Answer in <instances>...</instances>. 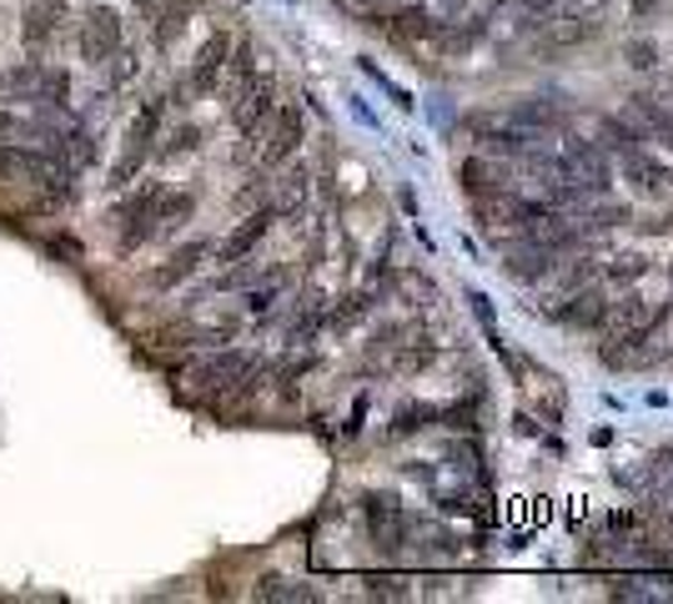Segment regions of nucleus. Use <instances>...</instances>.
I'll list each match as a JSON object with an SVG mask.
<instances>
[{"label": "nucleus", "instance_id": "1", "mask_svg": "<svg viewBox=\"0 0 673 604\" xmlns=\"http://www.w3.org/2000/svg\"><path fill=\"white\" fill-rule=\"evenodd\" d=\"M257 373V358L241 348H221L211 352V358H201L191 368V383L201 388V393H231L237 383H247V378Z\"/></svg>", "mask_w": 673, "mask_h": 604}, {"label": "nucleus", "instance_id": "2", "mask_svg": "<svg viewBox=\"0 0 673 604\" xmlns=\"http://www.w3.org/2000/svg\"><path fill=\"white\" fill-rule=\"evenodd\" d=\"M277 111V81L272 76H247L237 91V101H231V121H237V132L247 136V142H257V132L272 121Z\"/></svg>", "mask_w": 673, "mask_h": 604}, {"label": "nucleus", "instance_id": "3", "mask_svg": "<svg viewBox=\"0 0 673 604\" xmlns=\"http://www.w3.org/2000/svg\"><path fill=\"white\" fill-rule=\"evenodd\" d=\"M121 11H111V6H91L86 16H81L76 25V51L81 61H91V66H106V55L121 45Z\"/></svg>", "mask_w": 673, "mask_h": 604}, {"label": "nucleus", "instance_id": "4", "mask_svg": "<svg viewBox=\"0 0 673 604\" xmlns=\"http://www.w3.org/2000/svg\"><path fill=\"white\" fill-rule=\"evenodd\" d=\"M367 504V529H372V544H377L382 554H397L402 544H407V514H402L397 494H367L362 499Z\"/></svg>", "mask_w": 673, "mask_h": 604}, {"label": "nucleus", "instance_id": "5", "mask_svg": "<svg viewBox=\"0 0 673 604\" xmlns=\"http://www.w3.org/2000/svg\"><path fill=\"white\" fill-rule=\"evenodd\" d=\"M65 21H71V6H65V0H31V6H25V21H21L25 51H45V45L61 35Z\"/></svg>", "mask_w": 673, "mask_h": 604}, {"label": "nucleus", "instance_id": "6", "mask_svg": "<svg viewBox=\"0 0 673 604\" xmlns=\"http://www.w3.org/2000/svg\"><path fill=\"white\" fill-rule=\"evenodd\" d=\"M568 166H573V176L593 192V197H603V192L613 187V166H609V156H603V146H598V142L573 136V142H568Z\"/></svg>", "mask_w": 673, "mask_h": 604}, {"label": "nucleus", "instance_id": "7", "mask_svg": "<svg viewBox=\"0 0 673 604\" xmlns=\"http://www.w3.org/2000/svg\"><path fill=\"white\" fill-rule=\"evenodd\" d=\"M272 222H277V207H257L247 222H241L237 232H231L227 242H221V247H217V257H221V263H231V267H237V263H247V257L257 253V242L267 237V232H272Z\"/></svg>", "mask_w": 673, "mask_h": 604}, {"label": "nucleus", "instance_id": "8", "mask_svg": "<svg viewBox=\"0 0 673 604\" xmlns=\"http://www.w3.org/2000/svg\"><path fill=\"white\" fill-rule=\"evenodd\" d=\"M297 146H302V106L272 111V136H267V146H261V166H282Z\"/></svg>", "mask_w": 673, "mask_h": 604}, {"label": "nucleus", "instance_id": "9", "mask_svg": "<svg viewBox=\"0 0 673 604\" xmlns=\"http://www.w3.org/2000/svg\"><path fill=\"white\" fill-rule=\"evenodd\" d=\"M207 257H211V242H207V237H191V242H186V247H176V253L166 257V263L156 267V273L146 277V283H152V287H162V293H166V287L186 283V277H191L196 267L207 263Z\"/></svg>", "mask_w": 673, "mask_h": 604}, {"label": "nucleus", "instance_id": "10", "mask_svg": "<svg viewBox=\"0 0 673 604\" xmlns=\"http://www.w3.org/2000/svg\"><path fill=\"white\" fill-rule=\"evenodd\" d=\"M227 55H231V35L227 31L207 35V41H201V51H196V61H191V91H201V96H207V91L221 81V71H227Z\"/></svg>", "mask_w": 673, "mask_h": 604}, {"label": "nucleus", "instance_id": "11", "mask_svg": "<svg viewBox=\"0 0 673 604\" xmlns=\"http://www.w3.org/2000/svg\"><path fill=\"white\" fill-rule=\"evenodd\" d=\"M162 121H166V96H146L142 106H136V116H131L126 126V152H142L152 156L156 152V132H162Z\"/></svg>", "mask_w": 673, "mask_h": 604}, {"label": "nucleus", "instance_id": "12", "mask_svg": "<svg viewBox=\"0 0 673 604\" xmlns=\"http://www.w3.org/2000/svg\"><path fill=\"white\" fill-rule=\"evenodd\" d=\"M191 16H196V0H156V6H152V41L166 51V45L186 31Z\"/></svg>", "mask_w": 673, "mask_h": 604}, {"label": "nucleus", "instance_id": "13", "mask_svg": "<svg viewBox=\"0 0 673 604\" xmlns=\"http://www.w3.org/2000/svg\"><path fill=\"white\" fill-rule=\"evenodd\" d=\"M623 172H629V182H633L639 192H649V197H659V192L673 187V172H669V166L653 162V156H643V152L623 156Z\"/></svg>", "mask_w": 673, "mask_h": 604}, {"label": "nucleus", "instance_id": "14", "mask_svg": "<svg viewBox=\"0 0 673 604\" xmlns=\"http://www.w3.org/2000/svg\"><path fill=\"white\" fill-rule=\"evenodd\" d=\"M457 176H463V187L473 192V197H498V192H508V187H503V182H508L503 166H493L488 156H467Z\"/></svg>", "mask_w": 673, "mask_h": 604}, {"label": "nucleus", "instance_id": "15", "mask_svg": "<svg viewBox=\"0 0 673 604\" xmlns=\"http://www.w3.org/2000/svg\"><path fill=\"white\" fill-rule=\"evenodd\" d=\"M508 273L522 277V283H532V277H548V273H553V247H543V242L532 237L528 247L508 253Z\"/></svg>", "mask_w": 673, "mask_h": 604}, {"label": "nucleus", "instance_id": "16", "mask_svg": "<svg viewBox=\"0 0 673 604\" xmlns=\"http://www.w3.org/2000/svg\"><path fill=\"white\" fill-rule=\"evenodd\" d=\"M35 81H41V61H15L0 71V101H35Z\"/></svg>", "mask_w": 673, "mask_h": 604}, {"label": "nucleus", "instance_id": "17", "mask_svg": "<svg viewBox=\"0 0 673 604\" xmlns=\"http://www.w3.org/2000/svg\"><path fill=\"white\" fill-rule=\"evenodd\" d=\"M31 106H45V111H65L71 106V76L61 66H41V81H35V101Z\"/></svg>", "mask_w": 673, "mask_h": 604}, {"label": "nucleus", "instance_id": "18", "mask_svg": "<svg viewBox=\"0 0 673 604\" xmlns=\"http://www.w3.org/2000/svg\"><path fill=\"white\" fill-rule=\"evenodd\" d=\"M191 212H196L191 192H162V197H156V207H152V217H156V227H162V237H166V232H176L186 217H191Z\"/></svg>", "mask_w": 673, "mask_h": 604}, {"label": "nucleus", "instance_id": "19", "mask_svg": "<svg viewBox=\"0 0 673 604\" xmlns=\"http://www.w3.org/2000/svg\"><path fill=\"white\" fill-rule=\"evenodd\" d=\"M156 197H162V187H156V182H152V187H142V192H126L121 202H111V207H106V227H126L131 217H142V212H152V207H156Z\"/></svg>", "mask_w": 673, "mask_h": 604}, {"label": "nucleus", "instance_id": "20", "mask_svg": "<svg viewBox=\"0 0 673 604\" xmlns=\"http://www.w3.org/2000/svg\"><path fill=\"white\" fill-rule=\"evenodd\" d=\"M558 318L578 323V328H603V323H609V297H603V293H578L573 308H563Z\"/></svg>", "mask_w": 673, "mask_h": 604}, {"label": "nucleus", "instance_id": "21", "mask_svg": "<svg viewBox=\"0 0 673 604\" xmlns=\"http://www.w3.org/2000/svg\"><path fill=\"white\" fill-rule=\"evenodd\" d=\"M528 142H532L528 126H483V146H488V152L518 156V152H528Z\"/></svg>", "mask_w": 673, "mask_h": 604}, {"label": "nucleus", "instance_id": "22", "mask_svg": "<svg viewBox=\"0 0 673 604\" xmlns=\"http://www.w3.org/2000/svg\"><path fill=\"white\" fill-rule=\"evenodd\" d=\"M598 132H603V146H609V152H619V156H633L639 152V126H629V121H619V116H603V126H598Z\"/></svg>", "mask_w": 673, "mask_h": 604}, {"label": "nucleus", "instance_id": "23", "mask_svg": "<svg viewBox=\"0 0 673 604\" xmlns=\"http://www.w3.org/2000/svg\"><path fill=\"white\" fill-rule=\"evenodd\" d=\"M633 116H639L653 136H663V142L673 146V111H663L653 96H633Z\"/></svg>", "mask_w": 673, "mask_h": 604}, {"label": "nucleus", "instance_id": "24", "mask_svg": "<svg viewBox=\"0 0 673 604\" xmlns=\"http://www.w3.org/2000/svg\"><path fill=\"white\" fill-rule=\"evenodd\" d=\"M257 600H317V590H307V584L297 580H282V574H267V580H257Z\"/></svg>", "mask_w": 673, "mask_h": 604}, {"label": "nucleus", "instance_id": "25", "mask_svg": "<svg viewBox=\"0 0 673 604\" xmlns=\"http://www.w3.org/2000/svg\"><path fill=\"white\" fill-rule=\"evenodd\" d=\"M282 283H287V273H277V277H261V287H251V293H247V313H257V318H267V313L277 308V297H282Z\"/></svg>", "mask_w": 673, "mask_h": 604}, {"label": "nucleus", "instance_id": "26", "mask_svg": "<svg viewBox=\"0 0 673 604\" xmlns=\"http://www.w3.org/2000/svg\"><path fill=\"white\" fill-rule=\"evenodd\" d=\"M437 418V408H427V403H407V408H397V418H392V433H417V429H427Z\"/></svg>", "mask_w": 673, "mask_h": 604}, {"label": "nucleus", "instance_id": "27", "mask_svg": "<svg viewBox=\"0 0 673 604\" xmlns=\"http://www.w3.org/2000/svg\"><path fill=\"white\" fill-rule=\"evenodd\" d=\"M367 308H372V303H367V293H352V297H342V308H332V313H327V323H332V328L342 332V328H352V323H358V318H367Z\"/></svg>", "mask_w": 673, "mask_h": 604}, {"label": "nucleus", "instance_id": "28", "mask_svg": "<svg viewBox=\"0 0 673 604\" xmlns=\"http://www.w3.org/2000/svg\"><path fill=\"white\" fill-rule=\"evenodd\" d=\"M512 121H518V126H538V132H543V126H558V111L548 106V101H522L518 111H512Z\"/></svg>", "mask_w": 673, "mask_h": 604}, {"label": "nucleus", "instance_id": "29", "mask_svg": "<svg viewBox=\"0 0 673 604\" xmlns=\"http://www.w3.org/2000/svg\"><path fill=\"white\" fill-rule=\"evenodd\" d=\"M111 66V86H126V81H136V71H142V61H136V51H126V45H116V51L106 55Z\"/></svg>", "mask_w": 673, "mask_h": 604}, {"label": "nucleus", "instance_id": "30", "mask_svg": "<svg viewBox=\"0 0 673 604\" xmlns=\"http://www.w3.org/2000/svg\"><path fill=\"white\" fill-rule=\"evenodd\" d=\"M467 303H473V313H478V323H483V332H488V342H493V348H503V332H498V318H493V303L478 293V287L467 293Z\"/></svg>", "mask_w": 673, "mask_h": 604}, {"label": "nucleus", "instance_id": "31", "mask_svg": "<svg viewBox=\"0 0 673 604\" xmlns=\"http://www.w3.org/2000/svg\"><path fill=\"white\" fill-rule=\"evenodd\" d=\"M302 197H307V172L297 166V172L282 176V207H277V212H297V207H302Z\"/></svg>", "mask_w": 673, "mask_h": 604}, {"label": "nucleus", "instance_id": "32", "mask_svg": "<svg viewBox=\"0 0 673 604\" xmlns=\"http://www.w3.org/2000/svg\"><path fill=\"white\" fill-rule=\"evenodd\" d=\"M45 253H51V257H61V263H71V267H76L81 257H86V242H76V237H45Z\"/></svg>", "mask_w": 673, "mask_h": 604}, {"label": "nucleus", "instance_id": "33", "mask_svg": "<svg viewBox=\"0 0 673 604\" xmlns=\"http://www.w3.org/2000/svg\"><path fill=\"white\" fill-rule=\"evenodd\" d=\"M402 35H437V21H427V11H397Z\"/></svg>", "mask_w": 673, "mask_h": 604}, {"label": "nucleus", "instance_id": "34", "mask_svg": "<svg viewBox=\"0 0 673 604\" xmlns=\"http://www.w3.org/2000/svg\"><path fill=\"white\" fill-rule=\"evenodd\" d=\"M201 146V132L196 126H182V132L172 136V146H162V156H186V152H196Z\"/></svg>", "mask_w": 673, "mask_h": 604}, {"label": "nucleus", "instance_id": "35", "mask_svg": "<svg viewBox=\"0 0 673 604\" xmlns=\"http://www.w3.org/2000/svg\"><path fill=\"white\" fill-rule=\"evenodd\" d=\"M643 273H649V263H643V257H619V263L609 267L613 283H633V277H643Z\"/></svg>", "mask_w": 673, "mask_h": 604}, {"label": "nucleus", "instance_id": "36", "mask_svg": "<svg viewBox=\"0 0 673 604\" xmlns=\"http://www.w3.org/2000/svg\"><path fill=\"white\" fill-rule=\"evenodd\" d=\"M629 61L639 71H649V66H659V45H649V41H633L629 45Z\"/></svg>", "mask_w": 673, "mask_h": 604}, {"label": "nucleus", "instance_id": "37", "mask_svg": "<svg viewBox=\"0 0 673 604\" xmlns=\"http://www.w3.org/2000/svg\"><path fill=\"white\" fill-rule=\"evenodd\" d=\"M227 66H231V76H237V81H247V76H251V45H247V41H241L237 51L227 55Z\"/></svg>", "mask_w": 673, "mask_h": 604}, {"label": "nucleus", "instance_id": "38", "mask_svg": "<svg viewBox=\"0 0 673 604\" xmlns=\"http://www.w3.org/2000/svg\"><path fill=\"white\" fill-rule=\"evenodd\" d=\"M0 136H25V121L11 116V111H0Z\"/></svg>", "mask_w": 673, "mask_h": 604}, {"label": "nucleus", "instance_id": "39", "mask_svg": "<svg viewBox=\"0 0 673 604\" xmlns=\"http://www.w3.org/2000/svg\"><path fill=\"white\" fill-rule=\"evenodd\" d=\"M131 6H136V11H152V6H156V0H131Z\"/></svg>", "mask_w": 673, "mask_h": 604}, {"label": "nucleus", "instance_id": "40", "mask_svg": "<svg viewBox=\"0 0 673 604\" xmlns=\"http://www.w3.org/2000/svg\"><path fill=\"white\" fill-rule=\"evenodd\" d=\"M663 519H669V529H673V504H669V514H663Z\"/></svg>", "mask_w": 673, "mask_h": 604}, {"label": "nucleus", "instance_id": "41", "mask_svg": "<svg viewBox=\"0 0 673 604\" xmlns=\"http://www.w3.org/2000/svg\"><path fill=\"white\" fill-rule=\"evenodd\" d=\"M663 459H669V463H673V449H663Z\"/></svg>", "mask_w": 673, "mask_h": 604}]
</instances>
